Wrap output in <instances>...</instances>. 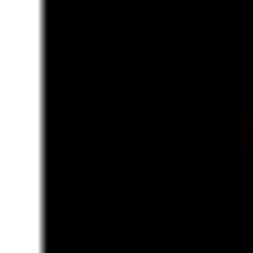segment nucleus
<instances>
[]
</instances>
